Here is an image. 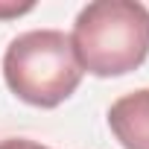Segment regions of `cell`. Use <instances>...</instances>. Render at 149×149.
I'll return each mask as SVG.
<instances>
[{
	"mask_svg": "<svg viewBox=\"0 0 149 149\" xmlns=\"http://www.w3.org/2000/svg\"><path fill=\"white\" fill-rule=\"evenodd\" d=\"M108 126L123 149H149V88L114 100L108 108Z\"/></svg>",
	"mask_w": 149,
	"mask_h": 149,
	"instance_id": "3",
	"label": "cell"
},
{
	"mask_svg": "<svg viewBox=\"0 0 149 149\" xmlns=\"http://www.w3.org/2000/svg\"><path fill=\"white\" fill-rule=\"evenodd\" d=\"M3 79L18 100L35 108L61 105L82 82L70 35L58 29H29L12 38L3 53Z\"/></svg>",
	"mask_w": 149,
	"mask_h": 149,
	"instance_id": "2",
	"label": "cell"
},
{
	"mask_svg": "<svg viewBox=\"0 0 149 149\" xmlns=\"http://www.w3.org/2000/svg\"><path fill=\"white\" fill-rule=\"evenodd\" d=\"M70 47L82 73H132L149 56V9L134 0H94L76 15Z\"/></svg>",
	"mask_w": 149,
	"mask_h": 149,
	"instance_id": "1",
	"label": "cell"
},
{
	"mask_svg": "<svg viewBox=\"0 0 149 149\" xmlns=\"http://www.w3.org/2000/svg\"><path fill=\"white\" fill-rule=\"evenodd\" d=\"M32 3H24V6H0V18H18L24 12H29Z\"/></svg>",
	"mask_w": 149,
	"mask_h": 149,
	"instance_id": "5",
	"label": "cell"
},
{
	"mask_svg": "<svg viewBox=\"0 0 149 149\" xmlns=\"http://www.w3.org/2000/svg\"><path fill=\"white\" fill-rule=\"evenodd\" d=\"M0 149H50V146H44L38 140H26V137H3Z\"/></svg>",
	"mask_w": 149,
	"mask_h": 149,
	"instance_id": "4",
	"label": "cell"
}]
</instances>
